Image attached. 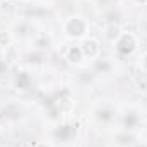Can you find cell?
<instances>
[{
  "label": "cell",
  "mask_w": 147,
  "mask_h": 147,
  "mask_svg": "<svg viewBox=\"0 0 147 147\" xmlns=\"http://www.w3.org/2000/svg\"><path fill=\"white\" fill-rule=\"evenodd\" d=\"M63 33L74 39H84L89 33L87 21L80 16H72L63 22Z\"/></svg>",
  "instance_id": "6da1fadb"
},
{
  "label": "cell",
  "mask_w": 147,
  "mask_h": 147,
  "mask_svg": "<svg viewBox=\"0 0 147 147\" xmlns=\"http://www.w3.org/2000/svg\"><path fill=\"white\" fill-rule=\"evenodd\" d=\"M137 48V36L132 33H121V36L115 41V50L121 57H128Z\"/></svg>",
  "instance_id": "7a4b0ae2"
},
{
  "label": "cell",
  "mask_w": 147,
  "mask_h": 147,
  "mask_svg": "<svg viewBox=\"0 0 147 147\" xmlns=\"http://www.w3.org/2000/svg\"><path fill=\"white\" fill-rule=\"evenodd\" d=\"M80 50H82L84 58H87V60H98V58H99V53H101L99 41H98L96 38H91V36H86L82 39Z\"/></svg>",
  "instance_id": "3957f363"
},
{
  "label": "cell",
  "mask_w": 147,
  "mask_h": 147,
  "mask_svg": "<svg viewBox=\"0 0 147 147\" xmlns=\"http://www.w3.org/2000/svg\"><path fill=\"white\" fill-rule=\"evenodd\" d=\"M121 28H120V24H108L106 28H105V33H103V36L106 41H110L115 45V41L118 39V38L121 36Z\"/></svg>",
  "instance_id": "277c9868"
},
{
  "label": "cell",
  "mask_w": 147,
  "mask_h": 147,
  "mask_svg": "<svg viewBox=\"0 0 147 147\" xmlns=\"http://www.w3.org/2000/svg\"><path fill=\"white\" fill-rule=\"evenodd\" d=\"M65 58H67L70 63H74V65H79L82 60H86L84 55H82L80 46H70V48L67 50V53H65Z\"/></svg>",
  "instance_id": "5b68a950"
},
{
  "label": "cell",
  "mask_w": 147,
  "mask_h": 147,
  "mask_svg": "<svg viewBox=\"0 0 147 147\" xmlns=\"http://www.w3.org/2000/svg\"><path fill=\"white\" fill-rule=\"evenodd\" d=\"M12 45V34L7 29H0V48H10Z\"/></svg>",
  "instance_id": "8992f818"
},
{
  "label": "cell",
  "mask_w": 147,
  "mask_h": 147,
  "mask_svg": "<svg viewBox=\"0 0 147 147\" xmlns=\"http://www.w3.org/2000/svg\"><path fill=\"white\" fill-rule=\"evenodd\" d=\"M140 67H142V70H144V72H147V53L140 58Z\"/></svg>",
  "instance_id": "52a82bcc"
},
{
  "label": "cell",
  "mask_w": 147,
  "mask_h": 147,
  "mask_svg": "<svg viewBox=\"0 0 147 147\" xmlns=\"http://www.w3.org/2000/svg\"><path fill=\"white\" fill-rule=\"evenodd\" d=\"M5 70H7V65H5V62H0V75H2V74H5Z\"/></svg>",
  "instance_id": "ba28073f"
},
{
  "label": "cell",
  "mask_w": 147,
  "mask_h": 147,
  "mask_svg": "<svg viewBox=\"0 0 147 147\" xmlns=\"http://www.w3.org/2000/svg\"><path fill=\"white\" fill-rule=\"evenodd\" d=\"M34 147H51V146H50L48 142H36V144H34Z\"/></svg>",
  "instance_id": "9c48e42d"
},
{
  "label": "cell",
  "mask_w": 147,
  "mask_h": 147,
  "mask_svg": "<svg viewBox=\"0 0 147 147\" xmlns=\"http://www.w3.org/2000/svg\"><path fill=\"white\" fill-rule=\"evenodd\" d=\"M134 2H135L137 5H146L147 3V0H134Z\"/></svg>",
  "instance_id": "30bf717a"
},
{
  "label": "cell",
  "mask_w": 147,
  "mask_h": 147,
  "mask_svg": "<svg viewBox=\"0 0 147 147\" xmlns=\"http://www.w3.org/2000/svg\"><path fill=\"white\" fill-rule=\"evenodd\" d=\"M19 2H29V0H19Z\"/></svg>",
  "instance_id": "8fae6325"
}]
</instances>
